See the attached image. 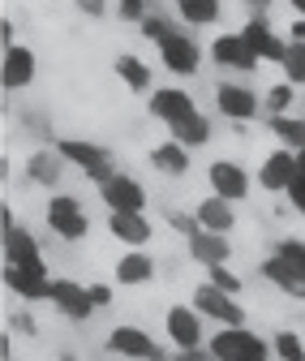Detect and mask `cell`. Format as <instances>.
<instances>
[{
  "mask_svg": "<svg viewBox=\"0 0 305 361\" xmlns=\"http://www.w3.org/2000/svg\"><path fill=\"white\" fill-rule=\"evenodd\" d=\"M194 219L202 224L206 233L232 237V228H237V202H228V198H220V194H206V198L194 207Z\"/></svg>",
  "mask_w": 305,
  "mask_h": 361,
  "instance_id": "obj_23",
  "label": "cell"
},
{
  "mask_svg": "<svg viewBox=\"0 0 305 361\" xmlns=\"http://www.w3.org/2000/svg\"><path fill=\"white\" fill-rule=\"evenodd\" d=\"M172 13L181 26H215L224 18V5L220 0H172Z\"/></svg>",
  "mask_w": 305,
  "mask_h": 361,
  "instance_id": "obj_27",
  "label": "cell"
},
{
  "mask_svg": "<svg viewBox=\"0 0 305 361\" xmlns=\"http://www.w3.org/2000/svg\"><path fill=\"white\" fill-rule=\"evenodd\" d=\"M5 267L43 271V245L35 241V233L26 228V224H9L5 228Z\"/></svg>",
  "mask_w": 305,
  "mask_h": 361,
  "instance_id": "obj_18",
  "label": "cell"
},
{
  "mask_svg": "<svg viewBox=\"0 0 305 361\" xmlns=\"http://www.w3.org/2000/svg\"><path fill=\"white\" fill-rule=\"evenodd\" d=\"M147 159H151V168H155L159 176H185V172H189V151H185L181 142H172V138L159 142V147H151Z\"/></svg>",
  "mask_w": 305,
  "mask_h": 361,
  "instance_id": "obj_28",
  "label": "cell"
},
{
  "mask_svg": "<svg viewBox=\"0 0 305 361\" xmlns=\"http://www.w3.org/2000/svg\"><path fill=\"white\" fill-rule=\"evenodd\" d=\"M104 5H108V0H77L82 18H104Z\"/></svg>",
  "mask_w": 305,
  "mask_h": 361,
  "instance_id": "obj_42",
  "label": "cell"
},
{
  "mask_svg": "<svg viewBox=\"0 0 305 361\" xmlns=\"http://www.w3.org/2000/svg\"><path fill=\"white\" fill-rule=\"evenodd\" d=\"M5 288L22 301H52V276L30 267H5Z\"/></svg>",
  "mask_w": 305,
  "mask_h": 361,
  "instance_id": "obj_20",
  "label": "cell"
},
{
  "mask_svg": "<svg viewBox=\"0 0 305 361\" xmlns=\"http://www.w3.org/2000/svg\"><path fill=\"white\" fill-rule=\"evenodd\" d=\"M48 228L61 241H82L91 233V219H86V211H82V202L73 194H52L48 198Z\"/></svg>",
  "mask_w": 305,
  "mask_h": 361,
  "instance_id": "obj_7",
  "label": "cell"
},
{
  "mask_svg": "<svg viewBox=\"0 0 305 361\" xmlns=\"http://www.w3.org/2000/svg\"><path fill=\"white\" fill-rule=\"evenodd\" d=\"M275 254L305 271V241H301V237H280V241H275Z\"/></svg>",
  "mask_w": 305,
  "mask_h": 361,
  "instance_id": "obj_35",
  "label": "cell"
},
{
  "mask_svg": "<svg viewBox=\"0 0 305 361\" xmlns=\"http://www.w3.org/2000/svg\"><path fill=\"white\" fill-rule=\"evenodd\" d=\"M189 305L202 314L206 323H215V327H245V310H241V301H237L232 293H220L215 284H198Z\"/></svg>",
  "mask_w": 305,
  "mask_h": 361,
  "instance_id": "obj_4",
  "label": "cell"
},
{
  "mask_svg": "<svg viewBox=\"0 0 305 361\" xmlns=\"http://www.w3.org/2000/svg\"><path fill=\"white\" fill-rule=\"evenodd\" d=\"M288 9H292L297 18H305V0H288Z\"/></svg>",
  "mask_w": 305,
  "mask_h": 361,
  "instance_id": "obj_46",
  "label": "cell"
},
{
  "mask_svg": "<svg viewBox=\"0 0 305 361\" xmlns=\"http://www.w3.org/2000/svg\"><path fill=\"white\" fill-rule=\"evenodd\" d=\"M177 26H181L177 18H163V13H147L138 30H142V39H151V43H159V39H168V35H172V30H177Z\"/></svg>",
  "mask_w": 305,
  "mask_h": 361,
  "instance_id": "obj_33",
  "label": "cell"
},
{
  "mask_svg": "<svg viewBox=\"0 0 305 361\" xmlns=\"http://www.w3.org/2000/svg\"><path fill=\"white\" fill-rule=\"evenodd\" d=\"M99 198H104L108 215L112 211H147V185H142L138 176H129V172H116L112 180H104Z\"/></svg>",
  "mask_w": 305,
  "mask_h": 361,
  "instance_id": "obj_15",
  "label": "cell"
},
{
  "mask_svg": "<svg viewBox=\"0 0 305 361\" xmlns=\"http://www.w3.org/2000/svg\"><path fill=\"white\" fill-rule=\"evenodd\" d=\"M263 280L267 284H275L284 297H292V301H305V271L301 267H292L288 258H280V254H271V258H263Z\"/></svg>",
  "mask_w": 305,
  "mask_h": 361,
  "instance_id": "obj_21",
  "label": "cell"
},
{
  "mask_svg": "<svg viewBox=\"0 0 305 361\" xmlns=\"http://www.w3.org/2000/svg\"><path fill=\"white\" fill-rule=\"evenodd\" d=\"M0 43H5V48H13V22H9V18L0 22Z\"/></svg>",
  "mask_w": 305,
  "mask_h": 361,
  "instance_id": "obj_45",
  "label": "cell"
},
{
  "mask_svg": "<svg viewBox=\"0 0 305 361\" xmlns=\"http://www.w3.org/2000/svg\"><path fill=\"white\" fill-rule=\"evenodd\" d=\"M206 52H211V61L220 65V69H232V73H241V78H245V73H254L258 65H263V61L249 52V43L241 39V30H224V35H215Z\"/></svg>",
  "mask_w": 305,
  "mask_h": 361,
  "instance_id": "obj_12",
  "label": "cell"
},
{
  "mask_svg": "<svg viewBox=\"0 0 305 361\" xmlns=\"http://www.w3.org/2000/svg\"><path fill=\"white\" fill-rule=\"evenodd\" d=\"M206 348L215 353V361H271V353H275L271 340H263L249 327H220L206 340Z\"/></svg>",
  "mask_w": 305,
  "mask_h": 361,
  "instance_id": "obj_1",
  "label": "cell"
},
{
  "mask_svg": "<svg viewBox=\"0 0 305 361\" xmlns=\"http://www.w3.org/2000/svg\"><path fill=\"white\" fill-rule=\"evenodd\" d=\"M108 233L125 250H147L151 237H155V224L147 219V211H112L108 215Z\"/></svg>",
  "mask_w": 305,
  "mask_h": 361,
  "instance_id": "obj_16",
  "label": "cell"
},
{
  "mask_svg": "<svg viewBox=\"0 0 305 361\" xmlns=\"http://www.w3.org/2000/svg\"><path fill=\"white\" fill-rule=\"evenodd\" d=\"M271 5H275V0H245L249 18H254V13H258V18H267V13H271Z\"/></svg>",
  "mask_w": 305,
  "mask_h": 361,
  "instance_id": "obj_43",
  "label": "cell"
},
{
  "mask_svg": "<svg viewBox=\"0 0 305 361\" xmlns=\"http://www.w3.org/2000/svg\"><path fill=\"white\" fill-rule=\"evenodd\" d=\"M52 305H56V314H65L69 323H86L95 314L91 288L77 284V280H69V276H56L52 280Z\"/></svg>",
  "mask_w": 305,
  "mask_h": 361,
  "instance_id": "obj_14",
  "label": "cell"
},
{
  "mask_svg": "<svg viewBox=\"0 0 305 361\" xmlns=\"http://www.w3.org/2000/svg\"><path fill=\"white\" fill-rule=\"evenodd\" d=\"M155 52H159V61H163V69H168L172 78H194V73L202 69V48H198V39H194L185 26H177L168 39H159Z\"/></svg>",
  "mask_w": 305,
  "mask_h": 361,
  "instance_id": "obj_3",
  "label": "cell"
},
{
  "mask_svg": "<svg viewBox=\"0 0 305 361\" xmlns=\"http://www.w3.org/2000/svg\"><path fill=\"white\" fill-rule=\"evenodd\" d=\"M297 151H284L275 147L271 155H263V168H258V185H263L267 194H288V185L297 180Z\"/></svg>",
  "mask_w": 305,
  "mask_h": 361,
  "instance_id": "obj_17",
  "label": "cell"
},
{
  "mask_svg": "<svg viewBox=\"0 0 305 361\" xmlns=\"http://www.w3.org/2000/svg\"><path fill=\"white\" fill-rule=\"evenodd\" d=\"M116 18L142 26V18H147V0H116Z\"/></svg>",
  "mask_w": 305,
  "mask_h": 361,
  "instance_id": "obj_36",
  "label": "cell"
},
{
  "mask_svg": "<svg viewBox=\"0 0 305 361\" xmlns=\"http://www.w3.org/2000/svg\"><path fill=\"white\" fill-rule=\"evenodd\" d=\"M168 133H172V142H181L185 151H198V147H206L211 142V133H215V125H211V116L198 108L194 116H185V121H177V125H168Z\"/></svg>",
  "mask_w": 305,
  "mask_h": 361,
  "instance_id": "obj_26",
  "label": "cell"
},
{
  "mask_svg": "<svg viewBox=\"0 0 305 361\" xmlns=\"http://www.w3.org/2000/svg\"><path fill=\"white\" fill-rule=\"evenodd\" d=\"M147 112L155 121H163V125H177V121H185V116L198 112V99L189 95L185 86H155L151 95H147Z\"/></svg>",
  "mask_w": 305,
  "mask_h": 361,
  "instance_id": "obj_13",
  "label": "cell"
},
{
  "mask_svg": "<svg viewBox=\"0 0 305 361\" xmlns=\"http://www.w3.org/2000/svg\"><path fill=\"white\" fill-rule=\"evenodd\" d=\"M288 43H305V18H292V26H288Z\"/></svg>",
  "mask_w": 305,
  "mask_h": 361,
  "instance_id": "obj_44",
  "label": "cell"
},
{
  "mask_svg": "<svg viewBox=\"0 0 305 361\" xmlns=\"http://www.w3.org/2000/svg\"><path fill=\"white\" fill-rule=\"evenodd\" d=\"M267 129L275 133V142L284 147V151H305V116H271L267 121Z\"/></svg>",
  "mask_w": 305,
  "mask_h": 361,
  "instance_id": "obj_29",
  "label": "cell"
},
{
  "mask_svg": "<svg viewBox=\"0 0 305 361\" xmlns=\"http://www.w3.org/2000/svg\"><path fill=\"white\" fill-rule=\"evenodd\" d=\"M206 284H215L220 293H232V297L245 288V284H241V276H237L232 267H211V271H206Z\"/></svg>",
  "mask_w": 305,
  "mask_h": 361,
  "instance_id": "obj_34",
  "label": "cell"
},
{
  "mask_svg": "<svg viewBox=\"0 0 305 361\" xmlns=\"http://www.w3.org/2000/svg\"><path fill=\"white\" fill-rule=\"evenodd\" d=\"M9 327H13V331H22V336H35V331H39V323L30 319V314H13Z\"/></svg>",
  "mask_w": 305,
  "mask_h": 361,
  "instance_id": "obj_40",
  "label": "cell"
},
{
  "mask_svg": "<svg viewBox=\"0 0 305 361\" xmlns=\"http://www.w3.org/2000/svg\"><path fill=\"white\" fill-rule=\"evenodd\" d=\"M65 155L52 147V151H30L26 155V180H35V185L43 190H61V176H65Z\"/></svg>",
  "mask_w": 305,
  "mask_h": 361,
  "instance_id": "obj_24",
  "label": "cell"
},
{
  "mask_svg": "<svg viewBox=\"0 0 305 361\" xmlns=\"http://www.w3.org/2000/svg\"><path fill=\"white\" fill-rule=\"evenodd\" d=\"M206 185H211V194H220V198H228V202H245V198L254 194V176H249L245 164H237V159H215V164L206 168Z\"/></svg>",
  "mask_w": 305,
  "mask_h": 361,
  "instance_id": "obj_9",
  "label": "cell"
},
{
  "mask_svg": "<svg viewBox=\"0 0 305 361\" xmlns=\"http://www.w3.org/2000/svg\"><path fill=\"white\" fill-rule=\"evenodd\" d=\"M108 353L129 357V361H172V357L147 336V327H129V323H120V327L108 331Z\"/></svg>",
  "mask_w": 305,
  "mask_h": 361,
  "instance_id": "obj_8",
  "label": "cell"
},
{
  "mask_svg": "<svg viewBox=\"0 0 305 361\" xmlns=\"http://www.w3.org/2000/svg\"><path fill=\"white\" fill-rule=\"evenodd\" d=\"M112 73L120 78V86H129V95H151L155 90V78H151V65L134 52H120L112 61Z\"/></svg>",
  "mask_w": 305,
  "mask_h": 361,
  "instance_id": "obj_25",
  "label": "cell"
},
{
  "mask_svg": "<svg viewBox=\"0 0 305 361\" xmlns=\"http://www.w3.org/2000/svg\"><path fill=\"white\" fill-rule=\"evenodd\" d=\"M301 112H305V95H301Z\"/></svg>",
  "mask_w": 305,
  "mask_h": 361,
  "instance_id": "obj_48",
  "label": "cell"
},
{
  "mask_svg": "<svg viewBox=\"0 0 305 361\" xmlns=\"http://www.w3.org/2000/svg\"><path fill=\"white\" fill-rule=\"evenodd\" d=\"M189 241V258L198 262V267H228V258H232V241L224 237V233H206V228H198L194 237H185Z\"/></svg>",
  "mask_w": 305,
  "mask_h": 361,
  "instance_id": "obj_22",
  "label": "cell"
},
{
  "mask_svg": "<svg viewBox=\"0 0 305 361\" xmlns=\"http://www.w3.org/2000/svg\"><path fill=\"white\" fill-rule=\"evenodd\" d=\"M56 151L65 155V164H73L77 172H86L95 180V185H104V180L116 176L112 168V151L104 142H86V138H56Z\"/></svg>",
  "mask_w": 305,
  "mask_h": 361,
  "instance_id": "obj_2",
  "label": "cell"
},
{
  "mask_svg": "<svg viewBox=\"0 0 305 361\" xmlns=\"http://www.w3.org/2000/svg\"><path fill=\"white\" fill-rule=\"evenodd\" d=\"M284 82L305 86V43H288V56H284Z\"/></svg>",
  "mask_w": 305,
  "mask_h": 361,
  "instance_id": "obj_32",
  "label": "cell"
},
{
  "mask_svg": "<svg viewBox=\"0 0 305 361\" xmlns=\"http://www.w3.org/2000/svg\"><path fill=\"white\" fill-rule=\"evenodd\" d=\"M271 348H275V357H280V361H305V340H301L292 327L275 331V336H271Z\"/></svg>",
  "mask_w": 305,
  "mask_h": 361,
  "instance_id": "obj_31",
  "label": "cell"
},
{
  "mask_svg": "<svg viewBox=\"0 0 305 361\" xmlns=\"http://www.w3.org/2000/svg\"><path fill=\"white\" fill-rule=\"evenodd\" d=\"M241 39L249 43V52L263 61V65H284V56H288V39L284 35H275V26H271V18H245V26H241Z\"/></svg>",
  "mask_w": 305,
  "mask_h": 361,
  "instance_id": "obj_6",
  "label": "cell"
},
{
  "mask_svg": "<svg viewBox=\"0 0 305 361\" xmlns=\"http://www.w3.org/2000/svg\"><path fill=\"white\" fill-rule=\"evenodd\" d=\"M292 104H297V86H292V82H271V86H267L263 108H267L271 116H288Z\"/></svg>",
  "mask_w": 305,
  "mask_h": 361,
  "instance_id": "obj_30",
  "label": "cell"
},
{
  "mask_svg": "<svg viewBox=\"0 0 305 361\" xmlns=\"http://www.w3.org/2000/svg\"><path fill=\"white\" fill-rule=\"evenodd\" d=\"M168 224H172V228H177L181 237H194V233L202 228V224H198L194 215H185V211H172V215H168Z\"/></svg>",
  "mask_w": 305,
  "mask_h": 361,
  "instance_id": "obj_38",
  "label": "cell"
},
{
  "mask_svg": "<svg viewBox=\"0 0 305 361\" xmlns=\"http://www.w3.org/2000/svg\"><path fill=\"white\" fill-rule=\"evenodd\" d=\"M284 198H288V207H292L297 215H305V176H301V172H297V180L288 185V194H284Z\"/></svg>",
  "mask_w": 305,
  "mask_h": 361,
  "instance_id": "obj_39",
  "label": "cell"
},
{
  "mask_svg": "<svg viewBox=\"0 0 305 361\" xmlns=\"http://www.w3.org/2000/svg\"><path fill=\"white\" fill-rule=\"evenodd\" d=\"M172 361H215V353L211 348H185V353H177Z\"/></svg>",
  "mask_w": 305,
  "mask_h": 361,
  "instance_id": "obj_41",
  "label": "cell"
},
{
  "mask_svg": "<svg viewBox=\"0 0 305 361\" xmlns=\"http://www.w3.org/2000/svg\"><path fill=\"white\" fill-rule=\"evenodd\" d=\"M151 280H155V254H147V250H125L112 267V284H120V288H142Z\"/></svg>",
  "mask_w": 305,
  "mask_h": 361,
  "instance_id": "obj_19",
  "label": "cell"
},
{
  "mask_svg": "<svg viewBox=\"0 0 305 361\" xmlns=\"http://www.w3.org/2000/svg\"><path fill=\"white\" fill-rule=\"evenodd\" d=\"M39 73V56L30 43H13V48L0 52V86L9 90V95H18V90H26Z\"/></svg>",
  "mask_w": 305,
  "mask_h": 361,
  "instance_id": "obj_11",
  "label": "cell"
},
{
  "mask_svg": "<svg viewBox=\"0 0 305 361\" xmlns=\"http://www.w3.org/2000/svg\"><path fill=\"white\" fill-rule=\"evenodd\" d=\"M86 288H91V301H95V310H108V305H112V297H116L108 280H91Z\"/></svg>",
  "mask_w": 305,
  "mask_h": 361,
  "instance_id": "obj_37",
  "label": "cell"
},
{
  "mask_svg": "<svg viewBox=\"0 0 305 361\" xmlns=\"http://www.w3.org/2000/svg\"><path fill=\"white\" fill-rule=\"evenodd\" d=\"M206 319L194 310V305H172L168 314H163V331H168V340L177 344V353H185V348H206V327H202Z\"/></svg>",
  "mask_w": 305,
  "mask_h": 361,
  "instance_id": "obj_10",
  "label": "cell"
},
{
  "mask_svg": "<svg viewBox=\"0 0 305 361\" xmlns=\"http://www.w3.org/2000/svg\"><path fill=\"white\" fill-rule=\"evenodd\" d=\"M215 112H220L224 121H254L258 112H263V95H258L254 86L245 82H215Z\"/></svg>",
  "mask_w": 305,
  "mask_h": 361,
  "instance_id": "obj_5",
  "label": "cell"
},
{
  "mask_svg": "<svg viewBox=\"0 0 305 361\" xmlns=\"http://www.w3.org/2000/svg\"><path fill=\"white\" fill-rule=\"evenodd\" d=\"M297 168H301V176H305V151H297Z\"/></svg>",
  "mask_w": 305,
  "mask_h": 361,
  "instance_id": "obj_47",
  "label": "cell"
}]
</instances>
